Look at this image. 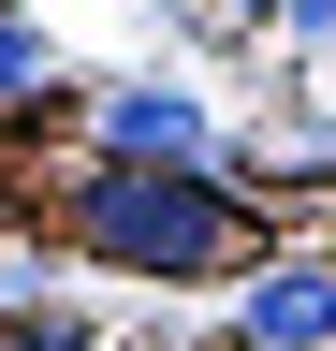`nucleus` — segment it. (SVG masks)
Returning <instances> with one entry per match:
<instances>
[{
	"label": "nucleus",
	"mask_w": 336,
	"mask_h": 351,
	"mask_svg": "<svg viewBox=\"0 0 336 351\" xmlns=\"http://www.w3.org/2000/svg\"><path fill=\"white\" fill-rule=\"evenodd\" d=\"M59 234L132 263V278H220V263L263 249V219H248L220 176H132V161H88L59 191Z\"/></svg>",
	"instance_id": "obj_1"
},
{
	"label": "nucleus",
	"mask_w": 336,
	"mask_h": 351,
	"mask_svg": "<svg viewBox=\"0 0 336 351\" xmlns=\"http://www.w3.org/2000/svg\"><path fill=\"white\" fill-rule=\"evenodd\" d=\"M88 147H103V161H132V176H220V117H205L190 88H103Z\"/></svg>",
	"instance_id": "obj_2"
},
{
	"label": "nucleus",
	"mask_w": 336,
	"mask_h": 351,
	"mask_svg": "<svg viewBox=\"0 0 336 351\" xmlns=\"http://www.w3.org/2000/svg\"><path fill=\"white\" fill-rule=\"evenodd\" d=\"M336 337V263H278L248 278V351H322Z\"/></svg>",
	"instance_id": "obj_3"
},
{
	"label": "nucleus",
	"mask_w": 336,
	"mask_h": 351,
	"mask_svg": "<svg viewBox=\"0 0 336 351\" xmlns=\"http://www.w3.org/2000/svg\"><path fill=\"white\" fill-rule=\"evenodd\" d=\"M29 88H59V44L29 15H0V103H29Z\"/></svg>",
	"instance_id": "obj_4"
},
{
	"label": "nucleus",
	"mask_w": 336,
	"mask_h": 351,
	"mask_svg": "<svg viewBox=\"0 0 336 351\" xmlns=\"http://www.w3.org/2000/svg\"><path fill=\"white\" fill-rule=\"evenodd\" d=\"M0 351H88V337H44V322H0Z\"/></svg>",
	"instance_id": "obj_5"
},
{
	"label": "nucleus",
	"mask_w": 336,
	"mask_h": 351,
	"mask_svg": "<svg viewBox=\"0 0 336 351\" xmlns=\"http://www.w3.org/2000/svg\"><path fill=\"white\" fill-rule=\"evenodd\" d=\"M278 15H292V29H336V0H278Z\"/></svg>",
	"instance_id": "obj_6"
},
{
	"label": "nucleus",
	"mask_w": 336,
	"mask_h": 351,
	"mask_svg": "<svg viewBox=\"0 0 336 351\" xmlns=\"http://www.w3.org/2000/svg\"><path fill=\"white\" fill-rule=\"evenodd\" d=\"M88 351H132V337H88Z\"/></svg>",
	"instance_id": "obj_7"
}]
</instances>
